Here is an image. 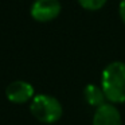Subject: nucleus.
Listing matches in <instances>:
<instances>
[{
    "mask_svg": "<svg viewBox=\"0 0 125 125\" xmlns=\"http://www.w3.org/2000/svg\"><path fill=\"white\" fill-rule=\"evenodd\" d=\"M101 87L108 102H125V62L114 61L105 66L101 74Z\"/></svg>",
    "mask_w": 125,
    "mask_h": 125,
    "instance_id": "obj_1",
    "label": "nucleus"
},
{
    "mask_svg": "<svg viewBox=\"0 0 125 125\" xmlns=\"http://www.w3.org/2000/svg\"><path fill=\"white\" fill-rule=\"evenodd\" d=\"M30 112L39 122L54 124L63 114L62 104L50 94H36L30 102Z\"/></svg>",
    "mask_w": 125,
    "mask_h": 125,
    "instance_id": "obj_2",
    "label": "nucleus"
},
{
    "mask_svg": "<svg viewBox=\"0 0 125 125\" xmlns=\"http://www.w3.org/2000/svg\"><path fill=\"white\" fill-rule=\"evenodd\" d=\"M62 11L59 0H35L31 6L30 14L34 20L39 23H47L59 16Z\"/></svg>",
    "mask_w": 125,
    "mask_h": 125,
    "instance_id": "obj_3",
    "label": "nucleus"
},
{
    "mask_svg": "<svg viewBox=\"0 0 125 125\" xmlns=\"http://www.w3.org/2000/svg\"><path fill=\"white\" fill-rule=\"evenodd\" d=\"M34 95V86L26 81H14L6 89V97L12 104H26L32 100Z\"/></svg>",
    "mask_w": 125,
    "mask_h": 125,
    "instance_id": "obj_4",
    "label": "nucleus"
},
{
    "mask_svg": "<svg viewBox=\"0 0 125 125\" xmlns=\"http://www.w3.org/2000/svg\"><path fill=\"white\" fill-rule=\"evenodd\" d=\"M93 125H122V118L118 108L112 102H105L95 108Z\"/></svg>",
    "mask_w": 125,
    "mask_h": 125,
    "instance_id": "obj_5",
    "label": "nucleus"
},
{
    "mask_svg": "<svg viewBox=\"0 0 125 125\" xmlns=\"http://www.w3.org/2000/svg\"><path fill=\"white\" fill-rule=\"evenodd\" d=\"M83 100L92 108H98L100 105L106 102V97L101 86L95 83H89L83 89Z\"/></svg>",
    "mask_w": 125,
    "mask_h": 125,
    "instance_id": "obj_6",
    "label": "nucleus"
},
{
    "mask_svg": "<svg viewBox=\"0 0 125 125\" xmlns=\"http://www.w3.org/2000/svg\"><path fill=\"white\" fill-rule=\"evenodd\" d=\"M108 0H78L79 6L86 11H100Z\"/></svg>",
    "mask_w": 125,
    "mask_h": 125,
    "instance_id": "obj_7",
    "label": "nucleus"
},
{
    "mask_svg": "<svg viewBox=\"0 0 125 125\" xmlns=\"http://www.w3.org/2000/svg\"><path fill=\"white\" fill-rule=\"evenodd\" d=\"M118 14H120L121 20L124 22V24H125V0H121V3H120V6H118Z\"/></svg>",
    "mask_w": 125,
    "mask_h": 125,
    "instance_id": "obj_8",
    "label": "nucleus"
}]
</instances>
